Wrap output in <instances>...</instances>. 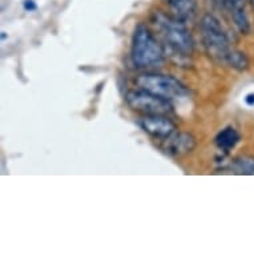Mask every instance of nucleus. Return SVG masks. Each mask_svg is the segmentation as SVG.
Segmentation results:
<instances>
[{"label":"nucleus","instance_id":"obj_17","mask_svg":"<svg viewBox=\"0 0 254 254\" xmlns=\"http://www.w3.org/2000/svg\"><path fill=\"white\" fill-rule=\"evenodd\" d=\"M5 38H7V35H5V32H1V40H4Z\"/></svg>","mask_w":254,"mask_h":254},{"label":"nucleus","instance_id":"obj_14","mask_svg":"<svg viewBox=\"0 0 254 254\" xmlns=\"http://www.w3.org/2000/svg\"><path fill=\"white\" fill-rule=\"evenodd\" d=\"M213 3L218 7V8H222L228 11V0H212Z\"/></svg>","mask_w":254,"mask_h":254},{"label":"nucleus","instance_id":"obj_7","mask_svg":"<svg viewBox=\"0 0 254 254\" xmlns=\"http://www.w3.org/2000/svg\"><path fill=\"white\" fill-rule=\"evenodd\" d=\"M197 146V140L189 132H179L172 134L171 137L165 140L164 150L171 156H185L194 150Z\"/></svg>","mask_w":254,"mask_h":254},{"label":"nucleus","instance_id":"obj_11","mask_svg":"<svg viewBox=\"0 0 254 254\" xmlns=\"http://www.w3.org/2000/svg\"><path fill=\"white\" fill-rule=\"evenodd\" d=\"M229 169L233 172L234 175H254V157L253 156L241 154V156L236 157L233 161L230 163Z\"/></svg>","mask_w":254,"mask_h":254},{"label":"nucleus","instance_id":"obj_15","mask_svg":"<svg viewBox=\"0 0 254 254\" xmlns=\"http://www.w3.org/2000/svg\"><path fill=\"white\" fill-rule=\"evenodd\" d=\"M245 103L248 105H254V93H250V95H248V96L245 97Z\"/></svg>","mask_w":254,"mask_h":254},{"label":"nucleus","instance_id":"obj_9","mask_svg":"<svg viewBox=\"0 0 254 254\" xmlns=\"http://www.w3.org/2000/svg\"><path fill=\"white\" fill-rule=\"evenodd\" d=\"M163 3L171 9L173 16L185 23L196 15V0H163Z\"/></svg>","mask_w":254,"mask_h":254},{"label":"nucleus","instance_id":"obj_12","mask_svg":"<svg viewBox=\"0 0 254 254\" xmlns=\"http://www.w3.org/2000/svg\"><path fill=\"white\" fill-rule=\"evenodd\" d=\"M224 64H226L228 67L233 68L236 71L241 72L248 69V67H249V60H248V58H246V55L244 52L232 48V51L226 56Z\"/></svg>","mask_w":254,"mask_h":254},{"label":"nucleus","instance_id":"obj_5","mask_svg":"<svg viewBox=\"0 0 254 254\" xmlns=\"http://www.w3.org/2000/svg\"><path fill=\"white\" fill-rule=\"evenodd\" d=\"M125 101L132 111L142 115H168L173 111L172 101L145 89H133L125 95Z\"/></svg>","mask_w":254,"mask_h":254},{"label":"nucleus","instance_id":"obj_6","mask_svg":"<svg viewBox=\"0 0 254 254\" xmlns=\"http://www.w3.org/2000/svg\"><path fill=\"white\" fill-rule=\"evenodd\" d=\"M138 124L145 133L160 140H167L177 130V125L168 115H144Z\"/></svg>","mask_w":254,"mask_h":254},{"label":"nucleus","instance_id":"obj_13","mask_svg":"<svg viewBox=\"0 0 254 254\" xmlns=\"http://www.w3.org/2000/svg\"><path fill=\"white\" fill-rule=\"evenodd\" d=\"M23 8H24L27 12H32V11H36L38 5H36V3H35L34 0H25L24 4H23Z\"/></svg>","mask_w":254,"mask_h":254},{"label":"nucleus","instance_id":"obj_4","mask_svg":"<svg viewBox=\"0 0 254 254\" xmlns=\"http://www.w3.org/2000/svg\"><path fill=\"white\" fill-rule=\"evenodd\" d=\"M134 83L138 88L152 92L157 96H161L168 100H177L184 99L189 95V89L179 79L172 75L163 73H142L137 76Z\"/></svg>","mask_w":254,"mask_h":254},{"label":"nucleus","instance_id":"obj_1","mask_svg":"<svg viewBox=\"0 0 254 254\" xmlns=\"http://www.w3.org/2000/svg\"><path fill=\"white\" fill-rule=\"evenodd\" d=\"M152 21L157 27L165 44H168L172 51H175L176 54L183 58H188L193 54L194 40L190 31L187 28L185 21L163 11H154Z\"/></svg>","mask_w":254,"mask_h":254},{"label":"nucleus","instance_id":"obj_3","mask_svg":"<svg viewBox=\"0 0 254 254\" xmlns=\"http://www.w3.org/2000/svg\"><path fill=\"white\" fill-rule=\"evenodd\" d=\"M200 31L206 54L216 62H225L232 47L228 34L222 28L220 20L212 13H205L200 21Z\"/></svg>","mask_w":254,"mask_h":254},{"label":"nucleus","instance_id":"obj_16","mask_svg":"<svg viewBox=\"0 0 254 254\" xmlns=\"http://www.w3.org/2000/svg\"><path fill=\"white\" fill-rule=\"evenodd\" d=\"M248 1H249V4L252 5V8L254 9V0H248Z\"/></svg>","mask_w":254,"mask_h":254},{"label":"nucleus","instance_id":"obj_2","mask_svg":"<svg viewBox=\"0 0 254 254\" xmlns=\"http://www.w3.org/2000/svg\"><path fill=\"white\" fill-rule=\"evenodd\" d=\"M130 59L136 68L157 67L165 59V48L144 23L136 25L133 31Z\"/></svg>","mask_w":254,"mask_h":254},{"label":"nucleus","instance_id":"obj_10","mask_svg":"<svg viewBox=\"0 0 254 254\" xmlns=\"http://www.w3.org/2000/svg\"><path fill=\"white\" fill-rule=\"evenodd\" d=\"M240 138H241V136L233 127H226L217 133V136L214 137V144L221 152L228 153L240 142Z\"/></svg>","mask_w":254,"mask_h":254},{"label":"nucleus","instance_id":"obj_8","mask_svg":"<svg viewBox=\"0 0 254 254\" xmlns=\"http://www.w3.org/2000/svg\"><path fill=\"white\" fill-rule=\"evenodd\" d=\"M228 12L241 34H249L250 23L245 8V0H228Z\"/></svg>","mask_w":254,"mask_h":254}]
</instances>
